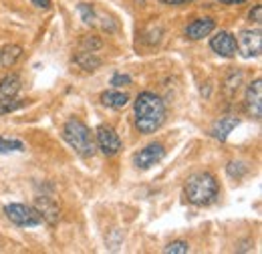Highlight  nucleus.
Listing matches in <instances>:
<instances>
[{
	"label": "nucleus",
	"mask_w": 262,
	"mask_h": 254,
	"mask_svg": "<svg viewBox=\"0 0 262 254\" xmlns=\"http://www.w3.org/2000/svg\"><path fill=\"white\" fill-rule=\"evenodd\" d=\"M165 121V103L151 91H141L135 99V127L139 133H156Z\"/></svg>",
	"instance_id": "f257e3e1"
},
{
	"label": "nucleus",
	"mask_w": 262,
	"mask_h": 254,
	"mask_svg": "<svg viewBox=\"0 0 262 254\" xmlns=\"http://www.w3.org/2000/svg\"><path fill=\"white\" fill-rule=\"evenodd\" d=\"M184 194L188 202L194 206H210L212 202H216L220 194V186H218V180L210 172H198L188 178L184 186Z\"/></svg>",
	"instance_id": "f03ea898"
},
{
	"label": "nucleus",
	"mask_w": 262,
	"mask_h": 254,
	"mask_svg": "<svg viewBox=\"0 0 262 254\" xmlns=\"http://www.w3.org/2000/svg\"><path fill=\"white\" fill-rule=\"evenodd\" d=\"M63 137L75 150V154H79L81 158H91L95 154V141H93L91 129L81 119H69L63 127Z\"/></svg>",
	"instance_id": "7ed1b4c3"
},
{
	"label": "nucleus",
	"mask_w": 262,
	"mask_h": 254,
	"mask_svg": "<svg viewBox=\"0 0 262 254\" xmlns=\"http://www.w3.org/2000/svg\"><path fill=\"white\" fill-rule=\"evenodd\" d=\"M4 214L10 222L20 226V228H31V226L42 224V218L36 212V208L27 206V204H8V206H4Z\"/></svg>",
	"instance_id": "20e7f679"
},
{
	"label": "nucleus",
	"mask_w": 262,
	"mask_h": 254,
	"mask_svg": "<svg viewBox=\"0 0 262 254\" xmlns=\"http://www.w3.org/2000/svg\"><path fill=\"white\" fill-rule=\"evenodd\" d=\"M236 47H238V53L244 57V59H252V57H260L262 51V34L258 29H246L238 34V40H236Z\"/></svg>",
	"instance_id": "39448f33"
},
{
	"label": "nucleus",
	"mask_w": 262,
	"mask_h": 254,
	"mask_svg": "<svg viewBox=\"0 0 262 254\" xmlns=\"http://www.w3.org/2000/svg\"><path fill=\"white\" fill-rule=\"evenodd\" d=\"M97 145L103 156L111 158L121 150V139L117 135V131L109 125H99L97 127Z\"/></svg>",
	"instance_id": "423d86ee"
},
{
	"label": "nucleus",
	"mask_w": 262,
	"mask_h": 254,
	"mask_svg": "<svg viewBox=\"0 0 262 254\" xmlns=\"http://www.w3.org/2000/svg\"><path fill=\"white\" fill-rule=\"evenodd\" d=\"M210 47H212L214 53H218V55L224 57V59H232V57H236V53H238L236 38H234V34L228 31L216 32V34L210 38Z\"/></svg>",
	"instance_id": "0eeeda50"
},
{
	"label": "nucleus",
	"mask_w": 262,
	"mask_h": 254,
	"mask_svg": "<svg viewBox=\"0 0 262 254\" xmlns=\"http://www.w3.org/2000/svg\"><path fill=\"white\" fill-rule=\"evenodd\" d=\"M165 158V150L162 143H151L147 147H143L139 154H135L133 163L139 167V170H149L151 165L160 163Z\"/></svg>",
	"instance_id": "6e6552de"
},
{
	"label": "nucleus",
	"mask_w": 262,
	"mask_h": 254,
	"mask_svg": "<svg viewBox=\"0 0 262 254\" xmlns=\"http://www.w3.org/2000/svg\"><path fill=\"white\" fill-rule=\"evenodd\" d=\"M246 111L254 119H260L262 115V81L254 79L246 89Z\"/></svg>",
	"instance_id": "1a4fd4ad"
},
{
	"label": "nucleus",
	"mask_w": 262,
	"mask_h": 254,
	"mask_svg": "<svg viewBox=\"0 0 262 254\" xmlns=\"http://www.w3.org/2000/svg\"><path fill=\"white\" fill-rule=\"evenodd\" d=\"M34 208H36V212L40 214V218H42V220H47L51 226H55V224L59 222V206H57L51 198H47V196L36 198Z\"/></svg>",
	"instance_id": "9d476101"
},
{
	"label": "nucleus",
	"mask_w": 262,
	"mask_h": 254,
	"mask_svg": "<svg viewBox=\"0 0 262 254\" xmlns=\"http://www.w3.org/2000/svg\"><path fill=\"white\" fill-rule=\"evenodd\" d=\"M240 123V119L238 117H234V115H226V117H220L212 129H210V133H212V137L214 139H218V141H226L228 139V135L238 127Z\"/></svg>",
	"instance_id": "9b49d317"
},
{
	"label": "nucleus",
	"mask_w": 262,
	"mask_h": 254,
	"mask_svg": "<svg viewBox=\"0 0 262 254\" xmlns=\"http://www.w3.org/2000/svg\"><path fill=\"white\" fill-rule=\"evenodd\" d=\"M214 29H216V23H214L212 18H208V16H206V18H198V20H194L192 25H188L186 36H188L190 40H200V38L212 34Z\"/></svg>",
	"instance_id": "f8f14e48"
},
{
	"label": "nucleus",
	"mask_w": 262,
	"mask_h": 254,
	"mask_svg": "<svg viewBox=\"0 0 262 254\" xmlns=\"http://www.w3.org/2000/svg\"><path fill=\"white\" fill-rule=\"evenodd\" d=\"M18 91H20V77L16 73H10L0 79V103L14 99Z\"/></svg>",
	"instance_id": "ddd939ff"
},
{
	"label": "nucleus",
	"mask_w": 262,
	"mask_h": 254,
	"mask_svg": "<svg viewBox=\"0 0 262 254\" xmlns=\"http://www.w3.org/2000/svg\"><path fill=\"white\" fill-rule=\"evenodd\" d=\"M101 103L105 107H111V109H123L129 103V95L119 91V89H109V91L101 93Z\"/></svg>",
	"instance_id": "4468645a"
},
{
	"label": "nucleus",
	"mask_w": 262,
	"mask_h": 254,
	"mask_svg": "<svg viewBox=\"0 0 262 254\" xmlns=\"http://www.w3.org/2000/svg\"><path fill=\"white\" fill-rule=\"evenodd\" d=\"M23 57V47L20 45H6L0 49V67L2 69H10L18 63V59Z\"/></svg>",
	"instance_id": "2eb2a0df"
},
{
	"label": "nucleus",
	"mask_w": 262,
	"mask_h": 254,
	"mask_svg": "<svg viewBox=\"0 0 262 254\" xmlns=\"http://www.w3.org/2000/svg\"><path fill=\"white\" fill-rule=\"evenodd\" d=\"M75 63L79 65L81 69H85V71H95L101 67V59H99L95 53H91V51H83V53H79V55H75V59H73Z\"/></svg>",
	"instance_id": "dca6fc26"
},
{
	"label": "nucleus",
	"mask_w": 262,
	"mask_h": 254,
	"mask_svg": "<svg viewBox=\"0 0 262 254\" xmlns=\"http://www.w3.org/2000/svg\"><path fill=\"white\" fill-rule=\"evenodd\" d=\"M10 152H25V143L20 139L0 137V154H10Z\"/></svg>",
	"instance_id": "f3484780"
},
{
	"label": "nucleus",
	"mask_w": 262,
	"mask_h": 254,
	"mask_svg": "<svg viewBox=\"0 0 262 254\" xmlns=\"http://www.w3.org/2000/svg\"><path fill=\"white\" fill-rule=\"evenodd\" d=\"M77 10H79V14H81V20H83L85 25H95L97 16H95V10H93V6H91V4H87V2H81Z\"/></svg>",
	"instance_id": "a211bd4d"
},
{
	"label": "nucleus",
	"mask_w": 262,
	"mask_h": 254,
	"mask_svg": "<svg viewBox=\"0 0 262 254\" xmlns=\"http://www.w3.org/2000/svg\"><path fill=\"white\" fill-rule=\"evenodd\" d=\"M164 252L165 254H186V252H190V244L184 242V240H173V242H169V244L165 246Z\"/></svg>",
	"instance_id": "6ab92c4d"
},
{
	"label": "nucleus",
	"mask_w": 262,
	"mask_h": 254,
	"mask_svg": "<svg viewBox=\"0 0 262 254\" xmlns=\"http://www.w3.org/2000/svg\"><path fill=\"white\" fill-rule=\"evenodd\" d=\"M101 38L99 36H85L83 40H81V47L85 49V51H91V53H95L97 49H101Z\"/></svg>",
	"instance_id": "aec40b11"
},
{
	"label": "nucleus",
	"mask_w": 262,
	"mask_h": 254,
	"mask_svg": "<svg viewBox=\"0 0 262 254\" xmlns=\"http://www.w3.org/2000/svg\"><path fill=\"white\" fill-rule=\"evenodd\" d=\"M111 85H113V87H123V85H131V77H129V75H121V73H117V75H113V79H111Z\"/></svg>",
	"instance_id": "412c9836"
},
{
	"label": "nucleus",
	"mask_w": 262,
	"mask_h": 254,
	"mask_svg": "<svg viewBox=\"0 0 262 254\" xmlns=\"http://www.w3.org/2000/svg\"><path fill=\"white\" fill-rule=\"evenodd\" d=\"M244 172H246V167H238L236 161H230L228 163V174L232 176V178H240Z\"/></svg>",
	"instance_id": "4be33fe9"
},
{
	"label": "nucleus",
	"mask_w": 262,
	"mask_h": 254,
	"mask_svg": "<svg viewBox=\"0 0 262 254\" xmlns=\"http://www.w3.org/2000/svg\"><path fill=\"white\" fill-rule=\"evenodd\" d=\"M248 16H250V20H254L256 25H260L262 23V6L260 4H256V6L250 10V14H248Z\"/></svg>",
	"instance_id": "5701e85b"
},
{
	"label": "nucleus",
	"mask_w": 262,
	"mask_h": 254,
	"mask_svg": "<svg viewBox=\"0 0 262 254\" xmlns=\"http://www.w3.org/2000/svg\"><path fill=\"white\" fill-rule=\"evenodd\" d=\"M162 4H167V6H180V4H190L194 0H160Z\"/></svg>",
	"instance_id": "b1692460"
},
{
	"label": "nucleus",
	"mask_w": 262,
	"mask_h": 254,
	"mask_svg": "<svg viewBox=\"0 0 262 254\" xmlns=\"http://www.w3.org/2000/svg\"><path fill=\"white\" fill-rule=\"evenodd\" d=\"M31 2L38 8H49L51 6V0H31Z\"/></svg>",
	"instance_id": "393cba45"
},
{
	"label": "nucleus",
	"mask_w": 262,
	"mask_h": 254,
	"mask_svg": "<svg viewBox=\"0 0 262 254\" xmlns=\"http://www.w3.org/2000/svg\"><path fill=\"white\" fill-rule=\"evenodd\" d=\"M218 2H220V4H230V6H232V4H242V2H246V0H218Z\"/></svg>",
	"instance_id": "a878e982"
}]
</instances>
